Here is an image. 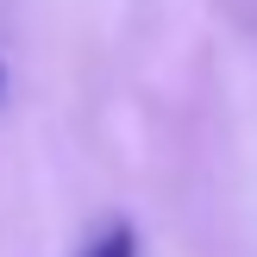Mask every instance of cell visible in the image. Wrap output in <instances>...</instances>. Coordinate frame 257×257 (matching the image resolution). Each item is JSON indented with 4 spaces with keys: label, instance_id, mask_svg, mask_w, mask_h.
<instances>
[{
    "label": "cell",
    "instance_id": "cell-1",
    "mask_svg": "<svg viewBox=\"0 0 257 257\" xmlns=\"http://www.w3.org/2000/svg\"><path fill=\"white\" fill-rule=\"evenodd\" d=\"M82 257H138V232H132V226H100V232L94 238H88V251Z\"/></svg>",
    "mask_w": 257,
    "mask_h": 257
}]
</instances>
